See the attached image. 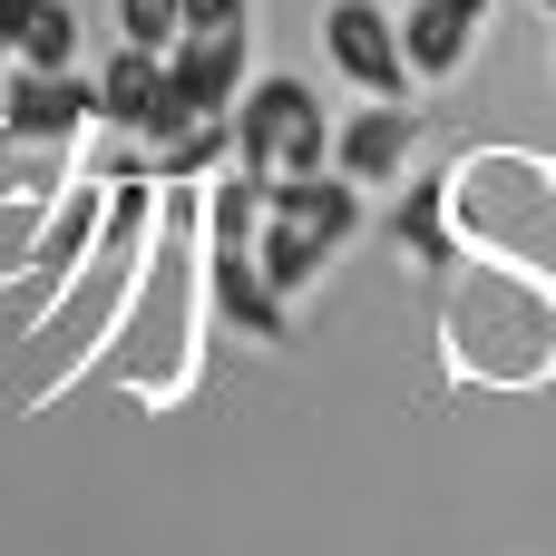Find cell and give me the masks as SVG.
I'll return each mask as SVG.
<instances>
[{
  "label": "cell",
  "instance_id": "1",
  "mask_svg": "<svg viewBox=\"0 0 556 556\" xmlns=\"http://www.w3.org/2000/svg\"><path fill=\"white\" fill-rule=\"evenodd\" d=\"M362 235V186L342 176V166H313V176H274V195H264V244H254V264H264V283L293 303L342 244Z\"/></svg>",
  "mask_w": 556,
  "mask_h": 556
},
{
  "label": "cell",
  "instance_id": "2",
  "mask_svg": "<svg viewBox=\"0 0 556 556\" xmlns=\"http://www.w3.org/2000/svg\"><path fill=\"white\" fill-rule=\"evenodd\" d=\"M235 166L264 176V186L332 166V117H323V98H313L303 78H244V98H235Z\"/></svg>",
  "mask_w": 556,
  "mask_h": 556
},
{
  "label": "cell",
  "instance_id": "3",
  "mask_svg": "<svg viewBox=\"0 0 556 556\" xmlns=\"http://www.w3.org/2000/svg\"><path fill=\"white\" fill-rule=\"evenodd\" d=\"M235 98H244V29H186L166 49V88L147 108V137L166 147L195 117H235Z\"/></svg>",
  "mask_w": 556,
  "mask_h": 556
},
{
  "label": "cell",
  "instance_id": "4",
  "mask_svg": "<svg viewBox=\"0 0 556 556\" xmlns=\"http://www.w3.org/2000/svg\"><path fill=\"white\" fill-rule=\"evenodd\" d=\"M323 59L362 88V98H410V49H401V20L381 0H332L323 10Z\"/></svg>",
  "mask_w": 556,
  "mask_h": 556
},
{
  "label": "cell",
  "instance_id": "5",
  "mask_svg": "<svg viewBox=\"0 0 556 556\" xmlns=\"http://www.w3.org/2000/svg\"><path fill=\"white\" fill-rule=\"evenodd\" d=\"M0 127L10 137H39V147H68L78 127H98V78H78V68H10Z\"/></svg>",
  "mask_w": 556,
  "mask_h": 556
},
{
  "label": "cell",
  "instance_id": "6",
  "mask_svg": "<svg viewBox=\"0 0 556 556\" xmlns=\"http://www.w3.org/2000/svg\"><path fill=\"white\" fill-rule=\"evenodd\" d=\"M479 29H489V0H410V10H401L410 78H420V88H430V78H459L469 49H479Z\"/></svg>",
  "mask_w": 556,
  "mask_h": 556
},
{
  "label": "cell",
  "instance_id": "7",
  "mask_svg": "<svg viewBox=\"0 0 556 556\" xmlns=\"http://www.w3.org/2000/svg\"><path fill=\"white\" fill-rule=\"evenodd\" d=\"M410 147H420V108H401V98H381V108L342 117V137H332V156H342V176H352V186H391V176L410 166Z\"/></svg>",
  "mask_w": 556,
  "mask_h": 556
},
{
  "label": "cell",
  "instance_id": "8",
  "mask_svg": "<svg viewBox=\"0 0 556 556\" xmlns=\"http://www.w3.org/2000/svg\"><path fill=\"white\" fill-rule=\"evenodd\" d=\"M215 313L235 323V332H254V342H283V293L264 283V264H254V235H215Z\"/></svg>",
  "mask_w": 556,
  "mask_h": 556
},
{
  "label": "cell",
  "instance_id": "9",
  "mask_svg": "<svg viewBox=\"0 0 556 556\" xmlns=\"http://www.w3.org/2000/svg\"><path fill=\"white\" fill-rule=\"evenodd\" d=\"M156 88H166V49H137V39H117V49H108V68H98V117L147 137V108H156Z\"/></svg>",
  "mask_w": 556,
  "mask_h": 556
},
{
  "label": "cell",
  "instance_id": "10",
  "mask_svg": "<svg viewBox=\"0 0 556 556\" xmlns=\"http://www.w3.org/2000/svg\"><path fill=\"white\" fill-rule=\"evenodd\" d=\"M88 225H98V205L78 195V205H68V215L49 225V244H39V274H29V283L10 293V323H39V313L59 303V283H68V264H78V244H88Z\"/></svg>",
  "mask_w": 556,
  "mask_h": 556
},
{
  "label": "cell",
  "instance_id": "11",
  "mask_svg": "<svg viewBox=\"0 0 556 556\" xmlns=\"http://www.w3.org/2000/svg\"><path fill=\"white\" fill-rule=\"evenodd\" d=\"M10 59L20 68H68L78 59V10L68 0H29V20L10 29Z\"/></svg>",
  "mask_w": 556,
  "mask_h": 556
},
{
  "label": "cell",
  "instance_id": "12",
  "mask_svg": "<svg viewBox=\"0 0 556 556\" xmlns=\"http://www.w3.org/2000/svg\"><path fill=\"white\" fill-rule=\"evenodd\" d=\"M117 39H137V49H176V39H186V0H117Z\"/></svg>",
  "mask_w": 556,
  "mask_h": 556
},
{
  "label": "cell",
  "instance_id": "13",
  "mask_svg": "<svg viewBox=\"0 0 556 556\" xmlns=\"http://www.w3.org/2000/svg\"><path fill=\"white\" fill-rule=\"evenodd\" d=\"M401 244H410V254H440V186H420V195L401 205Z\"/></svg>",
  "mask_w": 556,
  "mask_h": 556
},
{
  "label": "cell",
  "instance_id": "14",
  "mask_svg": "<svg viewBox=\"0 0 556 556\" xmlns=\"http://www.w3.org/2000/svg\"><path fill=\"white\" fill-rule=\"evenodd\" d=\"M186 29H244V0H186Z\"/></svg>",
  "mask_w": 556,
  "mask_h": 556
},
{
  "label": "cell",
  "instance_id": "15",
  "mask_svg": "<svg viewBox=\"0 0 556 556\" xmlns=\"http://www.w3.org/2000/svg\"><path fill=\"white\" fill-rule=\"evenodd\" d=\"M29 20V0H0V49H10V29Z\"/></svg>",
  "mask_w": 556,
  "mask_h": 556
},
{
  "label": "cell",
  "instance_id": "16",
  "mask_svg": "<svg viewBox=\"0 0 556 556\" xmlns=\"http://www.w3.org/2000/svg\"><path fill=\"white\" fill-rule=\"evenodd\" d=\"M0 88H10V68H0Z\"/></svg>",
  "mask_w": 556,
  "mask_h": 556
},
{
  "label": "cell",
  "instance_id": "17",
  "mask_svg": "<svg viewBox=\"0 0 556 556\" xmlns=\"http://www.w3.org/2000/svg\"><path fill=\"white\" fill-rule=\"evenodd\" d=\"M538 10H556V0H538Z\"/></svg>",
  "mask_w": 556,
  "mask_h": 556
}]
</instances>
